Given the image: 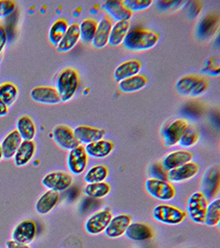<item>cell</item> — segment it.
<instances>
[{
    "instance_id": "cell-34",
    "label": "cell",
    "mask_w": 220,
    "mask_h": 248,
    "mask_svg": "<svg viewBox=\"0 0 220 248\" xmlns=\"http://www.w3.org/2000/svg\"><path fill=\"white\" fill-rule=\"evenodd\" d=\"M79 25V33L82 42L86 44L92 43L95 35L98 23L95 19H85Z\"/></svg>"
},
{
    "instance_id": "cell-29",
    "label": "cell",
    "mask_w": 220,
    "mask_h": 248,
    "mask_svg": "<svg viewBox=\"0 0 220 248\" xmlns=\"http://www.w3.org/2000/svg\"><path fill=\"white\" fill-rule=\"evenodd\" d=\"M129 29H130L129 20L115 22V24L112 26V29L110 31V39H109V44L110 46L117 47L122 45L127 33H129Z\"/></svg>"
},
{
    "instance_id": "cell-41",
    "label": "cell",
    "mask_w": 220,
    "mask_h": 248,
    "mask_svg": "<svg viewBox=\"0 0 220 248\" xmlns=\"http://www.w3.org/2000/svg\"><path fill=\"white\" fill-rule=\"evenodd\" d=\"M16 3L12 0H0V19H4L15 12Z\"/></svg>"
},
{
    "instance_id": "cell-26",
    "label": "cell",
    "mask_w": 220,
    "mask_h": 248,
    "mask_svg": "<svg viewBox=\"0 0 220 248\" xmlns=\"http://www.w3.org/2000/svg\"><path fill=\"white\" fill-rule=\"evenodd\" d=\"M80 39V33H79V25L78 23L69 26L66 33L63 37L61 42L57 47L58 51L61 53H66L71 51L72 48L76 46Z\"/></svg>"
},
{
    "instance_id": "cell-35",
    "label": "cell",
    "mask_w": 220,
    "mask_h": 248,
    "mask_svg": "<svg viewBox=\"0 0 220 248\" xmlns=\"http://www.w3.org/2000/svg\"><path fill=\"white\" fill-rule=\"evenodd\" d=\"M220 222V200L216 199L208 204L204 224L208 227H216Z\"/></svg>"
},
{
    "instance_id": "cell-12",
    "label": "cell",
    "mask_w": 220,
    "mask_h": 248,
    "mask_svg": "<svg viewBox=\"0 0 220 248\" xmlns=\"http://www.w3.org/2000/svg\"><path fill=\"white\" fill-rule=\"evenodd\" d=\"M198 172H199V166L196 163L191 161L175 169L168 171L167 179L170 183L187 182L196 177Z\"/></svg>"
},
{
    "instance_id": "cell-17",
    "label": "cell",
    "mask_w": 220,
    "mask_h": 248,
    "mask_svg": "<svg viewBox=\"0 0 220 248\" xmlns=\"http://www.w3.org/2000/svg\"><path fill=\"white\" fill-rule=\"evenodd\" d=\"M193 154L189 151H175L168 153L163 157L161 167L167 172L175 169L177 167L185 165L187 163L191 162Z\"/></svg>"
},
{
    "instance_id": "cell-7",
    "label": "cell",
    "mask_w": 220,
    "mask_h": 248,
    "mask_svg": "<svg viewBox=\"0 0 220 248\" xmlns=\"http://www.w3.org/2000/svg\"><path fill=\"white\" fill-rule=\"evenodd\" d=\"M112 217V212L109 210H100L93 213L86 218L85 223L86 232L92 236L104 232Z\"/></svg>"
},
{
    "instance_id": "cell-10",
    "label": "cell",
    "mask_w": 220,
    "mask_h": 248,
    "mask_svg": "<svg viewBox=\"0 0 220 248\" xmlns=\"http://www.w3.org/2000/svg\"><path fill=\"white\" fill-rule=\"evenodd\" d=\"M37 235V225L33 220L25 219L17 224L12 233V239L16 242L29 245Z\"/></svg>"
},
{
    "instance_id": "cell-43",
    "label": "cell",
    "mask_w": 220,
    "mask_h": 248,
    "mask_svg": "<svg viewBox=\"0 0 220 248\" xmlns=\"http://www.w3.org/2000/svg\"><path fill=\"white\" fill-rule=\"evenodd\" d=\"M5 247H6V248H30L29 247V245H25V244L16 242L15 240H13V239L6 241Z\"/></svg>"
},
{
    "instance_id": "cell-21",
    "label": "cell",
    "mask_w": 220,
    "mask_h": 248,
    "mask_svg": "<svg viewBox=\"0 0 220 248\" xmlns=\"http://www.w3.org/2000/svg\"><path fill=\"white\" fill-rule=\"evenodd\" d=\"M219 29V17L214 14L206 15L197 26L196 33L201 40L210 39L215 34Z\"/></svg>"
},
{
    "instance_id": "cell-6",
    "label": "cell",
    "mask_w": 220,
    "mask_h": 248,
    "mask_svg": "<svg viewBox=\"0 0 220 248\" xmlns=\"http://www.w3.org/2000/svg\"><path fill=\"white\" fill-rule=\"evenodd\" d=\"M145 189L154 199L163 202L173 200L176 195V190L170 182L156 178H150L145 182Z\"/></svg>"
},
{
    "instance_id": "cell-24",
    "label": "cell",
    "mask_w": 220,
    "mask_h": 248,
    "mask_svg": "<svg viewBox=\"0 0 220 248\" xmlns=\"http://www.w3.org/2000/svg\"><path fill=\"white\" fill-rule=\"evenodd\" d=\"M59 202V193L55 191H46L39 197L35 203V210L39 215H47L54 210Z\"/></svg>"
},
{
    "instance_id": "cell-14",
    "label": "cell",
    "mask_w": 220,
    "mask_h": 248,
    "mask_svg": "<svg viewBox=\"0 0 220 248\" xmlns=\"http://www.w3.org/2000/svg\"><path fill=\"white\" fill-rule=\"evenodd\" d=\"M31 99L34 102L47 105H56L61 102L56 88L51 86H36L31 90Z\"/></svg>"
},
{
    "instance_id": "cell-38",
    "label": "cell",
    "mask_w": 220,
    "mask_h": 248,
    "mask_svg": "<svg viewBox=\"0 0 220 248\" xmlns=\"http://www.w3.org/2000/svg\"><path fill=\"white\" fill-rule=\"evenodd\" d=\"M125 8L129 10L130 13L132 12H141L148 9L153 5V0H125L122 1Z\"/></svg>"
},
{
    "instance_id": "cell-33",
    "label": "cell",
    "mask_w": 220,
    "mask_h": 248,
    "mask_svg": "<svg viewBox=\"0 0 220 248\" xmlns=\"http://www.w3.org/2000/svg\"><path fill=\"white\" fill-rule=\"evenodd\" d=\"M109 168L104 165H96L92 167L85 174L84 181L86 184L90 183H99L105 182L106 179L109 176Z\"/></svg>"
},
{
    "instance_id": "cell-3",
    "label": "cell",
    "mask_w": 220,
    "mask_h": 248,
    "mask_svg": "<svg viewBox=\"0 0 220 248\" xmlns=\"http://www.w3.org/2000/svg\"><path fill=\"white\" fill-rule=\"evenodd\" d=\"M208 81L204 78L196 75H186L175 83V91L185 97H198L204 94L208 89Z\"/></svg>"
},
{
    "instance_id": "cell-18",
    "label": "cell",
    "mask_w": 220,
    "mask_h": 248,
    "mask_svg": "<svg viewBox=\"0 0 220 248\" xmlns=\"http://www.w3.org/2000/svg\"><path fill=\"white\" fill-rule=\"evenodd\" d=\"M125 235L129 240L142 242L153 239V231L148 224L136 222L129 224Z\"/></svg>"
},
{
    "instance_id": "cell-42",
    "label": "cell",
    "mask_w": 220,
    "mask_h": 248,
    "mask_svg": "<svg viewBox=\"0 0 220 248\" xmlns=\"http://www.w3.org/2000/svg\"><path fill=\"white\" fill-rule=\"evenodd\" d=\"M7 43V33L5 27L0 24V54L5 48V44Z\"/></svg>"
},
{
    "instance_id": "cell-44",
    "label": "cell",
    "mask_w": 220,
    "mask_h": 248,
    "mask_svg": "<svg viewBox=\"0 0 220 248\" xmlns=\"http://www.w3.org/2000/svg\"><path fill=\"white\" fill-rule=\"evenodd\" d=\"M8 112H9L8 106L6 105L5 102L0 99V117L7 115Z\"/></svg>"
},
{
    "instance_id": "cell-11",
    "label": "cell",
    "mask_w": 220,
    "mask_h": 248,
    "mask_svg": "<svg viewBox=\"0 0 220 248\" xmlns=\"http://www.w3.org/2000/svg\"><path fill=\"white\" fill-rule=\"evenodd\" d=\"M88 157L84 146L79 145L76 148L72 149L67 155L68 170L73 175H80L86 171Z\"/></svg>"
},
{
    "instance_id": "cell-15",
    "label": "cell",
    "mask_w": 220,
    "mask_h": 248,
    "mask_svg": "<svg viewBox=\"0 0 220 248\" xmlns=\"http://www.w3.org/2000/svg\"><path fill=\"white\" fill-rule=\"evenodd\" d=\"M131 221V217L127 214H120L113 217L104 233L110 239H118L125 235L128 226L132 223Z\"/></svg>"
},
{
    "instance_id": "cell-36",
    "label": "cell",
    "mask_w": 220,
    "mask_h": 248,
    "mask_svg": "<svg viewBox=\"0 0 220 248\" xmlns=\"http://www.w3.org/2000/svg\"><path fill=\"white\" fill-rule=\"evenodd\" d=\"M18 88L15 84L11 82H5L0 85V99L5 102L6 105L14 104L18 97Z\"/></svg>"
},
{
    "instance_id": "cell-4",
    "label": "cell",
    "mask_w": 220,
    "mask_h": 248,
    "mask_svg": "<svg viewBox=\"0 0 220 248\" xmlns=\"http://www.w3.org/2000/svg\"><path fill=\"white\" fill-rule=\"evenodd\" d=\"M152 215L153 219L160 224L177 225L185 220L187 214L184 210L178 207L162 203L153 208Z\"/></svg>"
},
{
    "instance_id": "cell-8",
    "label": "cell",
    "mask_w": 220,
    "mask_h": 248,
    "mask_svg": "<svg viewBox=\"0 0 220 248\" xmlns=\"http://www.w3.org/2000/svg\"><path fill=\"white\" fill-rule=\"evenodd\" d=\"M43 186L48 190L55 192H63L67 190L73 183V178L68 172L62 171H55L48 172L43 177L42 181Z\"/></svg>"
},
{
    "instance_id": "cell-20",
    "label": "cell",
    "mask_w": 220,
    "mask_h": 248,
    "mask_svg": "<svg viewBox=\"0 0 220 248\" xmlns=\"http://www.w3.org/2000/svg\"><path fill=\"white\" fill-rule=\"evenodd\" d=\"M102 8L115 22L129 20L132 15V13L125 8L122 1H107L102 5Z\"/></svg>"
},
{
    "instance_id": "cell-30",
    "label": "cell",
    "mask_w": 220,
    "mask_h": 248,
    "mask_svg": "<svg viewBox=\"0 0 220 248\" xmlns=\"http://www.w3.org/2000/svg\"><path fill=\"white\" fill-rule=\"evenodd\" d=\"M16 127V130L19 132L23 141H33L36 134V127L31 117L29 115L20 116L17 121Z\"/></svg>"
},
{
    "instance_id": "cell-13",
    "label": "cell",
    "mask_w": 220,
    "mask_h": 248,
    "mask_svg": "<svg viewBox=\"0 0 220 248\" xmlns=\"http://www.w3.org/2000/svg\"><path fill=\"white\" fill-rule=\"evenodd\" d=\"M188 125V122L184 119L174 120L169 124L163 132L165 145L167 147H173L178 144Z\"/></svg>"
},
{
    "instance_id": "cell-23",
    "label": "cell",
    "mask_w": 220,
    "mask_h": 248,
    "mask_svg": "<svg viewBox=\"0 0 220 248\" xmlns=\"http://www.w3.org/2000/svg\"><path fill=\"white\" fill-rule=\"evenodd\" d=\"M142 69V63L139 60H129L122 62L115 68L114 78L115 81L120 82L139 74Z\"/></svg>"
},
{
    "instance_id": "cell-45",
    "label": "cell",
    "mask_w": 220,
    "mask_h": 248,
    "mask_svg": "<svg viewBox=\"0 0 220 248\" xmlns=\"http://www.w3.org/2000/svg\"><path fill=\"white\" fill-rule=\"evenodd\" d=\"M3 159V154H2V150H1V145H0V161Z\"/></svg>"
},
{
    "instance_id": "cell-25",
    "label": "cell",
    "mask_w": 220,
    "mask_h": 248,
    "mask_svg": "<svg viewBox=\"0 0 220 248\" xmlns=\"http://www.w3.org/2000/svg\"><path fill=\"white\" fill-rule=\"evenodd\" d=\"M36 145L34 141H22L14 156V161L17 167L27 166L34 157Z\"/></svg>"
},
{
    "instance_id": "cell-37",
    "label": "cell",
    "mask_w": 220,
    "mask_h": 248,
    "mask_svg": "<svg viewBox=\"0 0 220 248\" xmlns=\"http://www.w3.org/2000/svg\"><path fill=\"white\" fill-rule=\"evenodd\" d=\"M199 139V134L196 127L193 125H188L184 133L182 134V138L180 139L178 144L182 148H191L196 145Z\"/></svg>"
},
{
    "instance_id": "cell-39",
    "label": "cell",
    "mask_w": 220,
    "mask_h": 248,
    "mask_svg": "<svg viewBox=\"0 0 220 248\" xmlns=\"http://www.w3.org/2000/svg\"><path fill=\"white\" fill-rule=\"evenodd\" d=\"M203 72L205 74L211 76H219L220 75V58L211 57L206 61L205 64L203 69Z\"/></svg>"
},
{
    "instance_id": "cell-40",
    "label": "cell",
    "mask_w": 220,
    "mask_h": 248,
    "mask_svg": "<svg viewBox=\"0 0 220 248\" xmlns=\"http://www.w3.org/2000/svg\"><path fill=\"white\" fill-rule=\"evenodd\" d=\"M217 172H206L205 176L204 177V194L205 195L207 191L211 190V193H214L215 192V186L218 187L219 186V183H215V181H219V173ZM215 195V193H214Z\"/></svg>"
},
{
    "instance_id": "cell-27",
    "label": "cell",
    "mask_w": 220,
    "mask_h": 248,
    "mask_svg": "<svg viewBox=\"0 0 220 248\" xmlns=\"http://www.w3.org/2000/svg\"><path fill=\"white\" fill-rule=\"evenodd\" d=\"M22 141L23 140L16 129L11 131L5 139H3L2 143H0L3 158L11 159L12 157H14Z\"/></svg>"
},
{
    "instance_id": "cell-2",
    "label": "cell",
    "mask_w": 220,
    "mask_h": 248,
    "mask_svg": "<svg viewBox=\"0 0 220 248\" xmlns=\"http://www.w3.org/2000/svg\"><path fill=\"white\" fill-rule=\"evenodd\" d=\"M79 86V76L76 70L65 68L58 74L56 90L62 102H67L75 95Z\"/></svg>"
},
{
    "instance_id": "cell-32",
    "label": "cell",
    "mask_w": 220,
    "mask_h": 248,
    "mask_svg": "<svg viewBox=\"0 0 220 248\" xmlns=\"http://www.w3.org/2000/svg\"><path fill=\"white\" fill-rule=\"evenodd\" d=\"M68 22L63 19H59L53 23L48 32V40L55 47H58L63 37L67 31Z\"/></svg>"
},
{
    "instance_id": "cell-5",
    "label": "cell",
    "mask_w": 220,
    "mask_h": 248,
    "mask_svg": "<svg viewBox=\"0 0 220 248\" xmlns=\"http://www.w3.org/2000/svg\"><path fill=\"white\" fill-rule=\"evenodd\" d=\"M208 204V198L203 192H195L189 197L187 202L186 214L193 223L204 224Z\"/></svg>"
},
{
    "instance_id": "cell-22",
    "label": "cell",
    "mask_w": 220,
    "mask_h": 248,
    "mask_svg": "<svg viewBox=\"0 0 220 248\" xmlns=\"http://www.w3.org/2000/svg\"><path fill=\"white\" fill-rule=\"evenodd\" d=\"M112 21L108 17L101 19L96 29L94 38L92 42L93 47L95 48H103L109 44L110 31L112 29Z\"/></svg>"
},
{
    "instance_id": "cell-28",
    "label": "cell",
    "mask_w": 220,
    "mask_h": 248,
    "mask_svg": "<svg viewBox=\"0 0 220 248\" xmlns=\"http://www.w3.org/2000/svg\"><path fill=\"white\" fill-rule=\"evenodd\" d=\"M148 84V78L144 75L138 74L122 80L118 83L120 91L124 93H133L144 89Z\"/></svg>"
},
{
    "instance_id": "cell-1",
    "label": "cell",
    "mask_w": 220,
    "mask_h": 248,
    "mask_svg": "<svg viewBox=\"0 0 220 248\" xmlns=\"http://www.w3.org/2000/svg\"><path fill=\"white\" fill-rule=\"evenodd\" d=\"M157 33L144 29H129L123 45L127 50L132 52L145 51L153 48L158 42Z\"/></svg>"
},
{
    "instance_id": "cell-19",
    "label": "cell",
    "mask_w": 220,
    "mask_h": 248,
    "mask_svg": "<svg viewBox=\"0 0 220 248\" xmlns=\"http://www.w3.org/2000/svg\"><path fill=\"white\" fill-rule=\"evenodd\" d=\"M88 157L101 159L109 157L114 150V143L110 140L101 139L94 143H88L85 146Z\"/></svg>"
},
{
    "instance_id": "cell-16",
    "label": "cell",
    "mask_w": 220,
    "mask_h": 248,
    "mask_svg": "<svg viewBox=\"0 0 220 248\" xmlns=\"http://www.w3.org/2000/svg\"><path fill=\"white\" fill-rule=\"evenodd\" d=\"M73 133L79 143L86 145L88 143H94L103 139L106 131L104 129L95 127L79 125L73 129Z\"/></svg>"
},
{
    "instance_id": "cell-31",
    "label": "cell",
    "mask_w": 220,
    "mask_h": 248,
    "mask_svg": "<svg viewBox=\"0 0 220 248\" xmlns=\"http://www.w3.org/2000/svg\"><path fill=\"white\" fill-rule=\"evenodd\" d=\"M111 190V186L107 182H99V183H90L86 184L83 192L87 197L93 199H102L108 196Z\"/></svg>"
},
{
    "instance_id": "cell-9",
    "label": "cell",
    "mask_w": 220,
    "mask_h": 248,
    "mask_svg": "<svg viewBox=\"0 0 220 248\" xmlns=\"http://www.w3.org/2000/svg\"><path fill=\"white\" fill-rule=\"evenodd\" d=\"M52 138L59 148L68 152L80 145L74 136L73 130L66 125L60 124L56 126L53 129Z\"/></svg>"
}]
</instances>
